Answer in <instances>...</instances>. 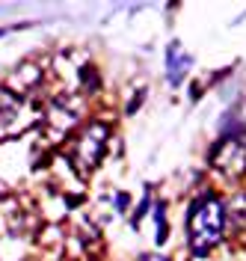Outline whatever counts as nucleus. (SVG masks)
<instances>
[{
    "mask_svg": "<svg viewBox=\"0 0 246 261\" xmlns=\"http://www.w3.org/2000/svg\"><path fill=\"white\" fill-rule=\"evenodd\" d=\"M154 220H157V234H154V241H157V244H166V238H169V226H166V205L163 202L154 205Z\"/></svg>",
    "mask_w": 246,
    "mask_h": 261,
    "instance_id": "obj_7",
    "label": "nucleus"
},
{
    "mask_svg": "<svg viewBox=\"0 0 246 261\" xmlns=\"http://www.w3.org/2000/svg\"><path fill=\"white\" fill-rule=\"evenodd\" d=\"M148 208H151V190H146L143 202H140V205H136V211H133V217H131V226L133 228H140V220L148 214Z\"/></svg>",
    "mask_w": 246,
    "mask_h": 261,
    "instance_id": "obj_8",
    "label": "nucleus"
},
{
    "mask_svg": "<svg viewBox=\"0 0 246 261\" xmlns=\"http://www.w3.org/2000/svg\"><path fill=\"white\" fill-rule=\"evenodd\" d=\"M136 261H169L166 255H160V252H148V255H140Z\"/></svg>",
    "mask_w": 246,
    "mask_h": 261,
    "instance_id": "obj_11",
    "label": "nucleus"
},
{
    "mask_svg": "<svg viewBox=\"0 0 246 261\" xmlns=\"http://www.w3.org/2000/svg\"><path fill=\"white\" fill-rule=\"evenodd\" d=\"M190 68H193V57L184 50V45L178 39L169 42V48H166V83L169 86H181Z\"/></svg>",
    "mask_w": 246,
    "mask_h": 261,
    "instance_id": "obj_4",
    "label": "nucleus"
},
{
    "mask_svg": "<svg viewBox=\"0 0 246 261\" xmlns=\"http://www.w3.org/2000/svg\"><path fill=\"white\" fill-rule=\"evenodd\" d=\"M42 77H45V74H42V68H39L36 63H21L15 71L6 77V86H9L12 95L21 98V95H30L36 86L42 83Z\"/></svg>",
    "mask_w": 246,
    "mask_h": 261,
    "instance_id": "obj_5",
    "label": "nucleus"
},
{
    "mask_svg": "<svg viewBox=\"0 0 246 261\" xmlns=\"http://www.w3.org/2000/svg\"><path fill=\"white\" fill-rule=\"evenodd\" d=\"M213 169L229 178H240L246 172V137H220L208 154Z\"/></svg>",
    "mask_w": 246,
    "mask_h": 261,
    "instance_id": "obj_3",
    "label": "nucleus"
},
{
    "mask_svg": "<svg viewBox=\"0 0 246 261\" xmlns=\"http://www.w3.org/2000/svg\"><path fill=\"white\" fill-rule=\"evenodd\" d=\"M226 202L216 193H202L199 199L190 202L187 211V241L190 252L196 258H205L213 246L223 241V228H226Z\"/></svg>",
    "mask_w": 246,
    "mask_h": 261,
    "instance_id": "obj_1",
    "label": "nucleus"
},
{
    "mask_svg": "<svg viewBox=\"0 0 246 261\" xmlns=\"http://www.w3.org/2000/svg\"><path fill=\"white\" fill-rule=\"evenodd\" d=\"M143 101H146V89H140V92H136V95H133V101H131V104H128V116H133V113H136V110H140V104H143Z\"/></svg>",
    "mask_w": 246,
    "mask_h": 261,
    "instance_id": "obj_9",
    "label": "nucleus"
},
{
    "mask_svg": "<svg viewBox=\"0 0 246 261\" xmlns=\"http://www.w3.org/2000/svg\"><path fill=\"white\" fill-rule=\"evenodd\" d=\"M128 205H131V199H128V193H119V196H116V211H125Z\"/></svg>",
    "mask_w": 246,
    "mask_h": 261,
    "instance_id": "obj_10",
    "label": "nucleus"
},
{
    "mask_svg": "<svg viewBox=\"0 0 246 261\" xmlns=\"http://www.w3.org/2000/svg\"><path fill=\"white\" fill-rule=\"evenodd\" d=\"M107 140H110V125L107 122H101V119L86 122L83 130L77 134V140H74V154H71L74 169L77 172L95 169L104 158V151H107Z\"/></svg>",
    "mask_w": 246,
    "mask_h": 261,
    "instance_id": "obj_2",
    "label": "nucleus"
},
{
    "mask_svg": "<svg viewBox=\"0 0 246 261\" xmlns=\"http://www.w3.org/2000/svg\"><path fill=\"white\" fill-rule=\"evenodd\" d=\"M77 77H80V86L86 95H95L101 89V77H98V68L95 65H83L80 71H77Z\"/></svg>",
    "mask_w": 246,
    "mask_h": 261,
    "instance_id": "obj_6",
    "label": "nucleus"
},
{
    "mask_svg": "<svg viewBox=\"0 0 246 261\" xmlns=\"http://www.w3.org/2000/svg\"><path fill=\"white\" fill-rule=\"evenodd\" d=\"M0 36H6V30H3V27H0Z\"/></svg>",
    "mask_w": 246,
    "mask_h": 261,
    "instance_id": "obj_12",
    "label": "nucleus"
}]
</instances>
